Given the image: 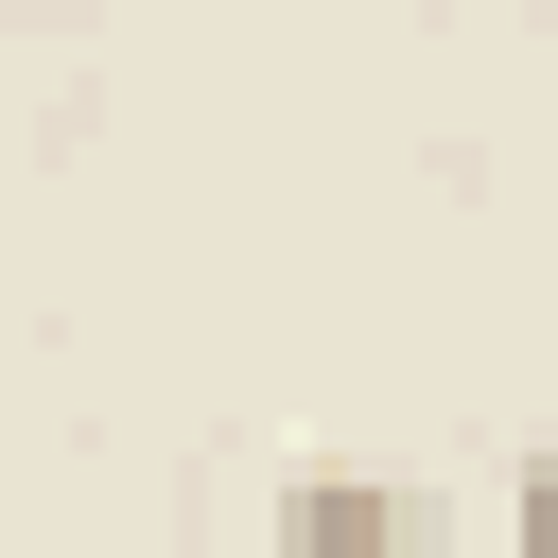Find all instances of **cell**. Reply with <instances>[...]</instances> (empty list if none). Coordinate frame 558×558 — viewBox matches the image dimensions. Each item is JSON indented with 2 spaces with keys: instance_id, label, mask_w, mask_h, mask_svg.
I'll return each instance as SVG.
<instances>
[{
  "instance_id": "cell-1",
  "label": "cell",
  "mask_w": 558,
  "mask_h": 558,
  "mask_svg": "<svg viewBox=\"0 0 558 558\" xmlns=\"http://www.w3.org/2000/svg\"><path fill=\"white\" fill-rule=\"evenodd\" d=\"M279 558H436V523L384 471H296L279 488Z\"/></svg>"
},
{
  "instance_id": "cell-2",
  "label": "cell",
  "mask_w": 558,
  "mask_h": 558,
  "mask_svg": "<svg viewBox=\"0 0 558 558\" xmlns=\"http://www.w3.org/2000/svg\"><path fill=\"white\" fill-rule=\"evenodd\" d=\"M506 541H523V558H558V453H523V488H506Z\"/></svg>"
}]
</instances>
